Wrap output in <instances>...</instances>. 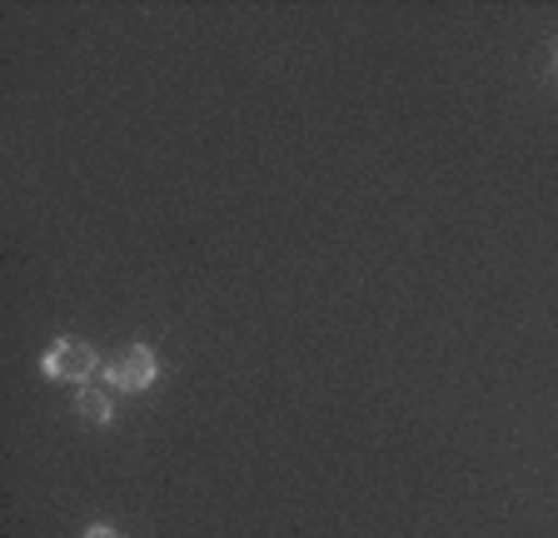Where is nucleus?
Wrapping results in <instances>:
<instances>
[{
	"mask_svg": "<svg viewBox=\"0 0 558 538\" xmlns=\"http://www.w3.org/2000/svg\"><path fill=\"white\" fill-rule=\"evenodd\" d=\"M155 379H160V359H155L150 344H130L105 364V389L110 394H145Z\"/></svg>",
	"mask_w": 558,
	"mask_h": 538,
	"instance_id": "f257e3e1",
	"label": "nucleus"
},
{
	"mask_svg": "<svg viewBox=\"0 0 558 538\" xmlns=\"http://www.w3.org/2000/svg\"><path fill=\"white\" fill-rule=\"evenodd\" d=\"M40 369H46V379H60V384H90V375L100 369V354L85 340H56L40 354Z\"/></svg>",
	"mask_w": 558,
	"mask_h": 538,
	"instance_id": "f03ea898",
	"label": "nucleus"
},
{
	"mask_svg": "<svg viewBox=\"0 0 558 538\" xmlns=\"http://www.w3.org/2000/svg\"><path fill=\"white\" fill-rule=\"evenodd\" d=\"M75 414H81L85 424H95V429H105V424L116 419V394L100 384H81V394H75Z\"/></svg>",
	"mask_w": 558,
	"mask_h": 538,
	"instance_id": "7ed1b4c3",
	"label": "nucleus"
},
{
	"mask_svg": "<svg viewBox=\"0 0 558 538\" xmlns=\"http://www.w3.org/2000/svg\"><path fill=\"white\" fill-rule=\"evenodd\" d=\"M81 538H120V534H116V528H110V524H95V528H85Z\"/></svg>",
	"mask_w": 558,
	"mask_h": 538,
	"instance_id": "20e7f679",
	"label": "nucleus"
}]
</instances>
